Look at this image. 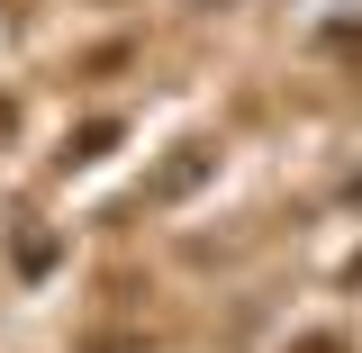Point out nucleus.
I'll return each instance as SVG.
<instances>
[{"label":"nucleus","mask_w":362,"mask_h":353,"mask_svg":"<svg viewBox=\"0 0 362 353\" xmlns=\"http://www.w3.org/2000/svg\"><path fill=\"white\" fill-rule=\"evenodd\" d=\"M209 181H218V145H209V136H181L173 154L145 173L136 209H181V199H190V190H209Z\"/></svg>","instance_id":"1"},{"label":"nucleus","mask_w":362,"mask_h":353,"mask_svg":"<svg viewBox=\"0 0 362 353\" xmlns=\"http://www.w3.org/2000/svg\"><path fill=\"white\" fill-rule=\"evenodd\" d=\"M118 136H127V127H118V118H82V127L64 136V163H100V154H109Z\"/></svg>","instance_id":"2"},{"label":"nucleus","mask_w":362,"mask_h":353,"mask_svg":"<svg viewBox=\"0 0 362 353\" xmlns=\"http://www.w3.org/2000/svg\"><path fill=\"white\" fill-rule=\"evenodd\" d=\"M54 254H64V236H45V226L18 236V272H54Z\"/></svg>","instance_id":"3"},{"label":"nucleus","mask_w":362,"mask_h":353,"mask_svg":"<svg viewBox=\"0 0 362 353\" xmlns=\"http://www.w3.org/2000/svg\"><path fill=\"white\" fill-rule=\"evenodd\" d=\"M290 353H354V345H344V335H299Z\"/></svg>","instance_id":"4"},{"label":"nucleus","mask_w":362,"mask_h":353,"mask_svg":"<svg viewBox=\"0 0 362 353\" xmlns=\"http://www.w3.org/2000/svg\"><path fill=\"white\" fill-rule=\"evenodd\" d=\"M9 127H18V118H9V100H0V136H9Z\"/></svg>","instance_id":"5"},{"label":"nucleus","mask_w":362,"mask_h":353,"mask_svg":"<svg viewBox=\"0 0 362 353\" xmlns=\"http://www.w3.org/2000/svg\"><path fill=\"white\" fill-rule=\"evenodd\" d=\"M199 9H209V0H199Z\"/></svg>","instance_id":"6"}]
</instances>
